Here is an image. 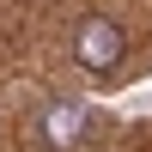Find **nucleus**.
<instances>
[{
    "label": "nucleus",
    "mask_w": 152,
    "mask_h": 152,
    "mask_svg": "<svg viewBox=\"0 0 152 152\" xmlns=\"http://www.w3.org/2000/svg\"><path fill=\"white\" fill-rule=\"evenodd\" d=\"M79 134H85V110H79V104L55 97V104L37 110V140H43V146H73Z\"/></svg>",
    "instance_id": "obj_2"
},
{
    "label": "nucleus",
    "mask_w": 152,
    "mask_h": 152,
    "mask_svg": "<svg viewBox=\"0 0 152 152\" xmlns=\"http://www.w3.org/2000/svg\"><path fill=\"white\" fill-rule=\"evenodd\" d=\"M73 61H79L85 73H116L122 61H128V37H122V24L85 18L79 31H73Z\"/></svg>",
    "instance_id": "obj_1"
}]
</instances>
